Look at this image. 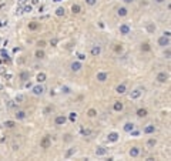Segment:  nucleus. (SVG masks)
I'll return each mask as SVG.
<instances>
[{
    "mask_svg": "<svg viewBox=\"0 0 171 161\" xmlns=\"http://www.w3.org/2000/svg\"><path fill=\"white\" fill-rule=\"evenodd\" d=\"M118 31H120L121 36H128L131 33V26L128 23H121L120 27H118Z\"/></svg>",
    "mask_w": 171,
    "mask_h": 161,
    "instance_id": "nucleus-1",
    "label": "nucleus"
},
{
    "mask_svg": "<svg viewBox=\"0 0 171 161\" xmlns=\"http://www.w3.org/2000/svg\"><path fill=\"white\" fill-rule=\"evenodd\" d=\"M155 80L158 83H161V84H164V83H167L170 80V74L167 71H160L158 74H157V77H155Z\"/></svg>",
    "mask_w": 171,
    "mask_h": 161,
    "instance_id": "nucleus-2",
    "label": "nucleus"
},
{
    "mask_svg": "<svg viewBox=\"0 0 171 161\" xmlns=\"http://www.w3.org/2000/svg\"><path fill=\"white\" fill-rule=\"evenodd\" d=\"M143 91H144V89H140V87H138V89L131 90L128 96H130V99H131V100H138V99H140V97L143 96Z\"/></svg>",
    "mask_w": 171,
    "mask_h": 161,
    "instance_id": "nucleus-3",
    "label": "nucleus"
},
{
    "mask_svg": "<svg viewBox=\"0 0 171 161\" xmlns=\"http://www.w3.org/2000/svg\"><path fill=\"white\" fill-rule=\"evenodd\" d=\"M157 44H158L160 47H163V48L168 47V46H170V37H167V36H160L158 40H157Z\"/></svg>",
    "mask_w": 171,
    "mask_h": 161,
    "instance_id": "nucleus-4",
    "label": "nucleus"
},
{
    "mask_svg": "<svg viewBox=\"0 0 171 161\" xmlns=\"http://www.w3.org/2000/svg\"><path fill=\"white\" fill-rule=\"evenodd\" d=\"M31 93H33L34 96H41V94L44 93V86L40 84V83H37L36 86L31 87Z\"/></svg>",
    "mask_w": 171,
    "mask_h": 161,
    "instance_id": "nucleus-5",
    "label": "nucleus"
},
{
    "mask_svg": "<svg viewBox=\"0 0 171 161\" xmlns=\"http://www.w3.org/2000/svg\"><path fill=\"white\" fill-rule=\"evenodd\" d=\"M66 123H67V115H64V114H60L54 118V124L57 125V127H61V125H64Z\"/></svg>",
    "mask_w": 171,
    "mask_h": 161,
    "instance_id": "nucleus-6",
    "label": "nucleus"
},
{
    "mask_svg": "<svg viewBox=\"0 0 171 161\" xmlns=\"http://www.w3.org/2000/svg\"><path fill=\"white\" fill-rule=\"evenodd\" d=\"M81 69H83V61L74 60V61H73L71 64H70V70H71L73 73H79Z\"/></svg>",
    "mask_w": 171,
    "mask_h": 161,
    "instance_id": "nucleus-7",
    "label": "nucleus"
},
{
    "mask_svg": "<svg viewBox=\"0 0 171 161\" xmlns=\"http://www.w3.org/2000/svg\"><path fill=\"white\" fill-rule=\"evenodd\" d=\"M96 80L100 81V83H104L106 80H109V73L107 71H99L96 74Z\"/></svg>",
    "mask_w": 171,
    "mask_h": 161,
    "instance_id": "nucleus-8",
    "label": "nucleus"
},
{
    "mask_svg": "<svg viewBox=\"0 0 171 161\" xmlns=\"http://www.w3.org/2000/svg\"><path fill=\"white\" fill-rule=\"evenodd\" d=\"M155 130H157V128H155L154 124H147L144 128H143V133H144L145 135H151V134H154V133H155Z\"/></svg>",
    "mask_w": 171,
    "mask_h": 161,
    "instance_id": "nucleus-9",
    "label": "nucleus"
},
{
    "mask_svg": "<svg viewBox=\"0 0 171 161\" xmlns=\"http://www.w3.org/2000/svg\"><path fill=\"white\" fill-rule=\"evenodd\" d=\"M107 140H109L110 143H117L118 140H120V134H118L117 131H111L107 134Z\"/></svg>",
    "mask_w": 171,
    "mask_h": 161,
    "instance_id": "nucleus-10",
    "label": "nucleus"
},
{
    "mask_svg": "<svg viewBox=\"0 0 171 161\" xmlns=\"http://www.w3.org/2000/svg\"><path fill=\"white\" fill-rule=\"evenodd\" d=\"M128 155H130L131 158H137V157L140 155V147H137V145L131 147V148L128 150Z\"/></svg>",
    "mask_w": 171,
    "mask_h": 161,
    "instance_id": "nucleus-11",
    "label": "nucleus"
},
{
    "mask_svg": "<svg viewBox=\"0 0 171 161\" xmlns=\"http://www.w3.org/2000/svg\"><path fill=\"white\" fill-rule=\"evenodd\" d=\"M26 117H27V113L24 110H17L16 113H14V118L17 121H23V120H26Z\"/></svg>",
    "mask_w": 171,
    "mask_h": 161,
    "instance_id": "nucleus-12",
    "label": "nucleus"
},
{
    "mask_svg": "<svg viewBox=\"0 0 171 161\" xmlns=\"http://www.w3.org/2000/svg\"><path fill=\"white\" fill-rule=\"evenodd\" d=\"M50 145H51V138L48 137V135H46V137H43L40 140V147L41 148H48Z\"/></svg>",
    "mask_w": 171,
    "mask_h": 161,
    "instance_id": "nucleus-13",
    "label": "nucleus"
},
{
    "mask_svg": "<svg viewBox=\"0 0 171 161\" xmlns=\"http://www.w3.org/2000/svg\"><path fill=\"white\" fill-rule=\"evenodd\" d=\"M101 46H99V44H96V46H93L91 47V50H90V54L93 56V57H99V56L101 54Z\"/></svg>",
    "mask_w": 171,
    "mask_h": 161,
    "instance_id": "nucleus-14",
    "label": "nucleus"
},
{
    "mask_svg": "<svg viewBox=\"0 0 171 161\" xmlns=\"http://www.w3.org/2000/svg\"><path fill=\"white\" fill-rule=\"evenodd\" d=\"M134 128H135V124L133 123V121H127V123H125V124L123 125V131H124V133H127V134H128L130 131H133Z\"/></svg>",
    "mask_w": 171,
    "mask_h": 161,
    "instance_id": "nucleus-15",
    "label": "nucleus"
},
{
    "mask_svg": "<svg viewBox=\"0 0 171 161\" xmlns=\"http://www.w3.org/2000/svg\"><path fill=\"white\" fill-rule=\"evenodd\" d=\"M29 79H30V73L29 71H26V70L20 71V74H19V80H20V81L27 83V81H29Z\"/></svg>",
    "mask_w": 171,
    "mask_h": 161,
    "instance_id": "nucleus-16",
    "label": "nucleus"
},
{
    "mask_svg": "<svg viewBox=\"0 0 171 161\" xmlns=\"http://www.w3.org/2000/svg\"><path fill=\"white\" fill-rule=\"evenodd\" d=\"M94 153H96L97 157H104V155H107V148H106V147H103V145H99Z\"/></svg>",
    "mask_w": 171,
    "mask_h": 161,
    "instance_id": "nucleus-17",
    "label": "nucleus"
},
{
    "mask_svg": "<svg viewBox=\"0 0 171 161\" xmlns=\"http://www.w3.org/2000/svg\"><path fill=\"white\" fill-rule=\"evenodd\" d=\"M117 16H118V17H125V16H128V9L125 7V6L118 7V9H117Z\"/></svg>",
    "mask_w": 171,
    "mask_h": 161,
    "instance_id": "nucleus-18",
    "label": "nucleus"
},
{
    "mask_svg": "<svg viewBox=\"0 0 171 161\" xmlns=\"http://www.w3.org/2000/svg\"><path fill=\"white\" fill-rule=\"evenodd\" d=\"M123 108H124V104L121 103V101H114L113 110L116 111V113H120V111H123Z\"/></svg>",
    "mask_w": 171,
    "mask_h": 161,
    "instance_id": "nucleus-19",
    "label": "nucleus"
},
{
    "mask_svg": "<svg viewBox=\"0 0 171 161\" xmlns=\"http://www.w3.org/2000/svg\"><path fill=\"white\" fill-rule=\"evenodd\" d=\"M125 91H127V84H125V83H121V84H118L116 87V93L117 94H124Z\"/></svg>",
    "mask_w": 171,
    "mask_h": 161,
    "instance_id": "nucleus-20",
    "label": "nucleus"
},
{
    "mask_svg": "<svg viewBox=\"0 0 171 161\" xmlns=\"http://www.w3.org/2000/svg\"><path fill=\"white\" fill-rule=\"evenodd\" d=\"M36 80H37V83H40V84H43V83L47 80V74H46V73H43V71H40L39 74L36 76Z\"/></svg>",
    "mask_w": 171,
    "mask_h": 161,
    "instance_id": "nucleus-21",
    "label": "nucleus"
},
{
    "mask_svg": "<svg viewBox=\"0 0 171 161\" xmlns=\"http://www.w3.org/2000/svg\"><path fill=\"white\" fill-rule=\"evenodd\" d=\"M135 114H137L138 118H145L148 115V111L145 110V108H138V110L135 111Z\"/></svg>",
    "mask_w": 171,
    "mask_h": 161,
    "instance_id": "nucleus-22",
    "label": "nucleus"
},
{
    "mask_svg": "<svg viewBox=\"0 0 171 161\" xmlns=\"http://www.w3.org/2000/svg\"><path fill=\"white\" fill-rule=\"evenodd\" d=\"M34 57H36V58H39V60H43V58L46 57V53H44V50H43V48H37V50H36V53H34Z\"/></svg>",
    "mask_w": 171,
    "mask_h": 161,
    "instance_id": "nucleus-23",
    "label": "nucleus"
},
{
    "mask_svg": "<svg viewBox=\"0 0 171 161\" xmlns=\"http://www.w3.org/2000/svg\"><path fill=\"white\" fill-rule=\"evenodd\" d=\"M77 118H79V114L76 113V111H71V113H69V115H67V120L70 121V123H76Z\"/></svg>",
    "mask_w": 171,
    "mask_h": 161,
    "instance_id": "nucleus-24",
    "label": "nucleus"
},
{
    "mask_svg": "<svg viewBox=\"0 0 171 161\" xmlns=\"http://www.w3.org/2000/svg\"><path fill=\"white\" fill-rule=\"evenodd\" d=\"M76 154V147H71V148H69L67 151H66V154H64V158H71L73 155Z\"/></svg>",
    "mask_w": 171,
    "mask_h": 161,
    "instance_id": "nucleus-25",
    "label": "nucleus"
},
{
    "mask_svg": "<svg viewBox=\"0 0 171 161\" xmlns=\"http://www.w3.org/2000/svg\"><path fill=\"white\" fill-rule=\"evenodd\" d=\"M71 12H73V14H79V13L81 12V6H80L79 3H74V4L71 6Z\"/></svg>",
    "mask_w": 171,
    "mask_h": 161,
    "instance_id": "nucleus-26",
    "label": "nucleus"
},
{
    "mask_svg": "<svg viewBox=\"0 0 171 161\" xmlns=\"http://www.w3.org/2000/svg\"><path fill=\"white\" fill-rule=\"evenodd\" d=\"M3 125H4L6 128H13V127H16V121L14 120H6L4 123H3Z\"/></svg>",
    "mask_w": 171,
    "mask_h": 161,
    "instance_id": "nucleus-27",
    "label": "nucleus"
},
{
    "mask_svg": "<svg viewBox=\"0 0 171 161\" xmlns=\"http://www.w3.org/2000/svg\"><path fill=\"white\" fill-rule=\"evenodd\" d=\"M140 50L143 51V53H148V51L151 50V46H150L148 43H141V46H140Z\"/></svg>",
    "mask_w": 171,
    "mask_h": 161,
    "instance_id": "nucleus-28",
    "label": "nucleus"
},
{
    "mask_svg": "<svg viewBox=\"0 0 171 161\" xmlns=\"http://www.w3.org/2000/svg\"><path fill=\"white\" fill-rule=\"evenodd\" d=\"M155 145H157V140L155 138H148L147 140V147L148 148H154Z\"/></svg>",
    "mask_w": 171,
    "mask_h": 161,
    "instance_id": "nucleus-29",
    "label": "nucleus"
},
{
    "mask_svg": "<svg viewBox=\"0 0 171 161\" xmlns=\"http://www.w3.org/2000/svg\"><path fill=\"white\" fill-rule=\"evenodd\" d=\"M64 13H66V9L63 7V6H60V7H57V9H56V16L61 17V16H64Z\"/></svg>",
    "mask_w": 171,
    "mask_h": 161,
    "instance_id": "nucleus-30",
    "label": "nucleus"
},
{
    "mask_svg": "<svg viewBox=\"0 0 171 161\" xmlns=\"http://www.w3.org/2000/svg\"><path fill=\"white\" fill-rule=\"evenodd\" d=\"M155 30H157V27H155L154 23H148L147 24V31H148V33H154Z\"/></svg>",
    "mask_w": 171,
    "mask_h": 161,
    "instance_id": "nucleus-31",
    "label": "nucleus"
},
{
    "mask_svg": "<svg viewBox=\"0 0 171 161\" xmlns=\"http://www.w3.org/2000/svg\"><path fill=\"white\" fill-rule=\"evenodd\" d=\"M37 29H39V23H36V22L29 23V30H37Z\"/></svg>",
    "mask_w": 171,
    "mask_h": 161,
    "instance_id": "nucleus-32",
    "label": "nucleus"
},
{
    "mask_svg": "<svg viewBox=\"0 0 171 161\" xmlns=\"http://www.w3.org/2000/svg\"><path fill=\"white\" fill-rule=\"evenodd\" d=\"M87 115H89V117H96V115H97V111L96 110H94V108H90V110L89 111H87Z\"/></svg>",
    "mask_w": 171,
    "mask_h": 161,
    "instance_id": "nucleus-33",
    "label": "nucleus"
},
{
    "mask_svg": "<svg viewBox=\"0 0 171 161\" xmlns=\"http://www.w3.org/2000/svg\"><path fill=\"white\" fill-rule=\"evenodd\" d=\"M61 93L70 94V93H71V89H70V87H67V86H63V87H61Z\"/></svg>",
    "mask_w": 171,
    "mask_h": 161,
    "instance_id": "nucleus-34",
    "label": "nucleus"
},
{
    "mask_svg": "<svg viewBox=\"0 0 171 161\" xmlns=\"http://www.w3.org/2000/svg\"><path fill=\"white\" fill-rule=\"evenodd\" d=\"M23 100H24V96H23V94H19V96H16V99H14V103H17V104H19V103H22Z\"/></svg>",
    "mask_w": 171,
    "mask_h": 161,
    "instance_id": "nucleus-35",
    "label": "nucleus"
},
{
    "mask_svg": "<svg viewBox=\"0 0 171 161\" xmlns=\"http://www.w3.org/2000/svg\"><path fill=\"white\" fill-rule=\"evenodd\" d=\"M86 58H87V57H86L84 53H79V54H77V60H79V61H86Z\"/></svg>",
    "mask_w": 171,
    "mask_h": 161,
    "instance_id": "nucleus-36",
    "label": "nucleus"
},
{
    "mask_svg": "<svg viewBox=\"0 0 171 161\" xmlns=\"http://www.w3.org/2000/svg\"><path fill=\"white\" fill-rule=\"evenodd\" d=\"M81 134L86 135V137H89V135L91 134V130H90V128H83V130H81Z\"/></svg>",
    "mask_w": 171,
    "mask_h": 161,
    "instance_id": "nucleus-37",
    "label": "nucleus"
},
{
    "mask_svg": "<svg viewBox=\"0 0 171 161\" xmlns=\"http://www.w3.org/2000/svg\"><path fill=\"white\" fill-rule=\"evenodd\" d=\"M86 4L90 6V7H93V6L97 4V0H86Z\"/></svg>",
    "mask_w": 171,
    "mask_h": 161,
    "instance_id": "nucleus-38",
    "label": "nucleus"
},
{
    "mask_svg": "<svg viewBox=\"0 0 171 161\" xmlns=\"http://www.w3.org/2000/svg\"><path fill=\"white\" fill-rule=\"evenodd\" d=\"M114 51H116V53H121V51H123V46H121V44H116V46H114Z\"/></svg>",
    "mask_w": 171,
    "mask_h": 161,
    "instance_id": "nucleus-39",
    "label": "nucleus"
},
{
    "mask_svg": "<svg viewBox=\"0 0 171 161\" xmlns=\"http://www.w3.org/2000/svg\"><path fill=\"white\" fill-rule=\"evenodd\" d=\"M164 57H165V58H170L171 57V51H170L168 47H165V50H164Z\"/></svg>",
    "mask_w": 171,
    "mask_h": 161,
    "instance_id": "nucleus-40",
    "label": "nucleus"
},
{
    "mask_svg": "<svg viewBox=\"0 0 171 161\" xmlns=\"http://www.w3.org/2000/svg\"><path fill=\"white\" fill-rule=\"evenodd\" d=\"M63 140L69 143V141H71V140H73V135H71V134H66V135H64V138H63Z\"/></svg>",
    "mask_w": 171,
    "mask_h": 161,
    "instance_id": "nucleus-41",
    "label": "nucleus"
},
{
    "mask_svg": "<svg viewBox=\"0 0 171 161\" xmlns=\"http://www.w3.org/2000/svg\"><path fill=\"white\" fill-rule=\"evenodd\" d=\"M31 10H33V6H31V4H29V6H26V7H24V12H26V13H30Z\"/></svg>",
    "mask_w": 171,
    "mask_h": 161,
    "instance_id": "nucleus-42",
    "label": "nucleus"
},
{
    "mask_svg": "<svg viewBox=\"0 0 171 161\" xmlns=\"http://www.w3.org/2000/svg\"><path fill=\"white\" fill-rule=\"evenodd\" d=\"M57 43H58V40H57V38H53V40L50 41V44H51L53 47H54V46H57Z\"/></svg>",
    "mask_w": 171,
    "mask_h": 161,
    "instance_id": "nucleus-43",
    "label": "nucleus"
},
{
    "mask_svg": "<svg viewBox=\"0 0 171 161\" xmlns=\"http://www.w3.org/2000/svg\"><path fill=\"white\" fill-rule=\"evenodd\" d=\"M50 111H53V107H51V106H48V107L46 108V110H44V114H48Z\"/></svg>",
    "mask_w": 171,
    "mask_h": 161,
    "instance_id": "nucleus-44",
    "label": "nucleus"
},
{
    "mask_svg": "<svg viewBox=\"0 0 171 161\" xmlns=\"http://www.w3.org/2000/svg\"><path fill=\"white\" fill-rule=\"evenodd\" d=\"M121 2H123L124 4H131V3H134L135 0H121Z\"/></svg>",
    "mask_w": 171,
    "mask_h": 161,
    "instance_id": "nucleus-45",
    "label": "nucleus"
},
{
    "mask_svg": "<svg viewBox=\"0 0 171 161\" xmlns=\"http://www.w3.org/2000/svg\"><path fill=\"white\" fill-rule=\"evenodd\" d=\"M44 44H46V43H44L43 40H40L39 43H37V46H39V48H43V47H44Z\"/></svg>",
    "mask_w": 171,
    "mask_h": 161,
    "instance_id": "nucleus-46",
    "label": "nucleus"
},
{
    "mask_svg": "<svg viewBox=\"0 0 171 161\" xmlns=\"http://www.w3.org/2000/svg\"><path fill=\"white\" fill-rule=\"evenodd\" d=\"M163 36H167V37H171V31H170V30H167V31H164V33H163Z\"/></svg>",
    "mask_w": 171,
    "mask_h": 161,
    "instance_id": "nucleus-47",
    "label": "nucleus"
},
{
    "mask_svg": "<svg viewBox=\"0 0 171 161\" xmlns=\"http://www.w3.org/2000/svg\"><path fill=\"white\" fill-rule=\"evenodd\" d=\"M154 3H157V4H163V3H165V0H154Z\"/></svg>",
    "mask_w": 171,
    "mask_h": 161,
    "instance_id": "nucleus-48",
    "label": "nucleus"
},
{
    "mask_svg": "<svg viewBox=\"0 0 171 161\" xmlns=\"http://www.w3.org/2000/svg\"><path fill=\"white\" fill-rule=\"evenodd\" d=\"M39 2H40V0H31V6H36V4H39Z\"/></svg>",
    "mask_w": 171,
    "mask_h": 161,
    "instance_id": "nucleus-49",
    "label": "nucleus"
},
{
    "mask_svg": "<svg viewBox=\"0 0 171 161\" xmlns=\"http://www.w3.org/2000/svg\"><path fill=\"white\" fill-rule=\"evenodd\" d=\"M2 89H3V86H2V84H0V90H2Z\"/></svg>",
    "mask_w": 171,
    "mask_h": 161,
    "instance_id": "nucleus-50",
    "label": "nucleus"
}]
</instances>
